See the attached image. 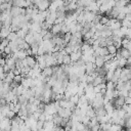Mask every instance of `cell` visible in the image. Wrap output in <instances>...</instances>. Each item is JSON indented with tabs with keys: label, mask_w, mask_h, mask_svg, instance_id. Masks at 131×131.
Instances as JSON below:
<instances>
[{
	"label": "cell",
	"mask_w": 131,
	"mask_h": 131,
	"mask_svg": "<svg viewBox=\"0 0 131 131\" xmlns=\"http://www.w3.org/2000/svg\"><path fill=\"white\" fill-rule=\"evenodd\" d=\"M108 18H110V17H107V16H102V15H101V17H100V20H99V23H100L101 25H106V23H107Z\"/></svg>",
	"instance_id": "obj_34"
},
{
	"label": "cell",
	"mask_w": 131,
	"mask_h": 131,
	"mask_svg": "<svg viewBox=\"0 0 131 131\" xmlns=\"http://www.w3.org/2000/svg\"><path fill=\"white\" fill-rule=\"evenodd\" d=\"M17 101L21 104V105H26L28 102H29V99L24 95V94H20L17 96Z\"/></svg>",
	"instance_id": "obj_23"
},
{
	"label": "cell",
	"mask_w": 131,
	"mask_h": 131,
	"mask_svg": "<svg viewBox=\"0 0 131 131\" xmlns=\"http://www.w3.org/2000/svg\"><path fill=\"white\" fill-rule=\"evenodd\" d=\"M69 55H70L72 61H77L78 59H80V58L82 57V51H81V49H79V50H77V51L71 52Z\"/></svg>",
	"instance_id": "obj_8"
},
{
	"label": "cell",
	"mask_w": 131,
	"mask_h": 131,
	"mask_svg": "<svg viewBox=\"0 0 131 131\" xmlns=\"http://www.w3.org/2000/svg\"><path fill=\"white\" fill-rule=\"evenodd\" d=\"M128 3V1L127 0H116V3H115V6H117V7H124L126 4Z\"/></svg>",
	"instance_id": "obj_28"
},
{
	"label": "cell",
	"mask_w": 131,
	"mask_h": 131,
	"mask_svg": "<svg viewBox=\"0 0 131 131\" xmlns=\"http://www.w3.org/2000/svg\"><path fill=\"white\" fill-rule=\"evenodd\" d=\"M14 116H15V113H14L12 110H10V111H9V112L6 114V117H7V118H9L10 120H11V119H12Z\"/></svg>",
	"instance_id": "obj_35"
},
{
	"label": "cell",
	"mask_w": 131,
	"mask_h": 131,
	"mask_svg": "<svg viewBox=\"0 0 131 131\" xmlns=\"http://www.w3.org/2000/svg\"><path fill=\"white\" fill-rule=\"evenodd\" d=\"M26 107H27V110H28L29 114H33L35 111H37L38 105H37V104H35V103H33V102H28V103L26 104Z\"/></svg>",
	"instance_id": "obj_20"
},
{
	"label": "cell",
	"mask_w": 131,
	"mask_h": 131,
	"mask_svg": "<svg viewBox=\"0 0 131 131\" xmlns=\"http://www.w3.org/2000/svg\"><path fill=\"white\" fill-rule=\"evenodd\" d=\"M57 115L60 116L61 118H70L72 115V111L69 107H59L57 110Z\"/></svg>",
	"instance_id": "obj_2"
},
{
	"label": "cell",
	"mask_w": 131,
	"mask_h": 131,
	"mask_svg": "<svg viewBox=\"0 0 131 131\" xmlns=\"http://www.w3.org/2000/svg\"><path fill=\"white\" fill-rule=\"evenodd\" d=\"M16 38H17V34H16V32H14V31H10V33H9L8 36H7V40H8V41H15Z\"/></svg>",
	"instance_id": "obj_25"
},
{
	"label": "cell",
	"mask_w": 131,
	"mask_h": 131,
	"mask_svg": "<svg viewBox=\"0 0 131 131\" xmlns=\"http://www.w3.org/2000/svg\"><path fill=\"white\" fill-rule=\"evenodd\" d=\"M4 63H5V58L2 57V56H0V66H3Z\"/></svg>",
	"instance_id": "obj_40"
},
{
	"label": "cell",
	"mask_w": 131,
	"mask_h": 131,
	"mask_svg": "<svg viewBox=\"0 0 131 131\" xmlns=\"http://www.w3.org/2000/svg\"><path fill=\"white\" fill-rule=\"evenodd\" d=\"M17 116H18V117H20V118H21V119H24V120L29 116V112H28V110H27L26 105H21V106H20L19 111L17 112Z\"/></svg>",
	"instance_id": "obj_11"
},
{
	"label": "cell",
	"mask_w": 131,
	"mask_h": 131,
	"mask_svg": "<svg viewBox=\"0 0 131 131\" xmlns=\"http://www.w3.org/2000/svg\"><path fill=\"white\" fill-rule=\"evenodd\" d=\"M14 73L12 72V71H9L8 73H6L5 74V77H4V79H3V81L4 82H6V83H11L12 81H13V78H14Z\"/></svg>",
	"instance_id": "obj_17"
},
{
	"label": "cell",
	"mask_w": 131,
	"mask_h": 131,
	"mask_svg": "<svg viewBox=\"0 0 131 131\" xmlns=\"http://www.w3.org/2000/svg\"><path fill=\"white\" fill-rule=\"evenodd\" d=\"M52 37H53V34L48 31V32L43 36V40H50V39H52Z\"/></svg>",
	"instance_id": "obj_33"
},
{
	"label": "cell",
	"mask_w": 131,
	"mask_h": 131,
	"mask_svg": "<svg viewBox=\"0 0 131 131\" xmlns=\"http://www.w3.org/2000/svg\"><path fill=\"white\" fill-rule=\"evenodd\" d=\"M121 25L124 26V27H126V28H128V29L131 28V21L128 20V19H126V18H124V19L121 21Z\"/></svg>",
	"instance_id": "obj_31"
},
{
	"label": "cell",
	"mask_w": 131,
	"mask_h": 131,
	"mask_svg": "<svg viewBox=\"0 0 131 131\" xmlns=\"http://www.w3.org/2000/svg\"><path fill=\"white\" fill-rule=\"evenodd\" d=\"M41 74H42L44 77H51L52 74H53V69H52V67H45V68L41 71Z\"/></svg>",
	"instance_id": "obj_14"
},
{
	"label": "cell",
	"mask_w": 131,
	"mask_h": 131,
	"mask_svg": "<svg viewBox=\"0 0 131 131\" xmlns=\"http://www.w3.org/2000/svg\"><path fill=\"white\" fill-rule=\"evenodd\" d=\"M0 128H1V130H10L11 129V120L7 117L2 119L0 122Z\"/></svg>",
	"instance_id": "obj_3"
},
{
	"label": "cell",
	"mask_w": 131,
	"mask_h": 131,
	"mask_svg": "<svg viewBox=\"0 0 131 131\" xmlns=\"http://www.w3.org/2000/svg\"><path fill=\"white\" fill-rule=\"evenodd\" d=\"M84 9L86 10H90V11H93V12H98L99 11V5L96 3V1H92L88 6H86Z\"/></svg>",
	"instance_id": "obj_7"
},
{
	"label": "cell",
	"mask_w": 131,
	"mask_h": 131,
	"mask_svg": "<svg viewBox=\"0 0 131 131\" xmlns=\"http://www.w3.org/2000/svg\"><path fill=\"white\" fill-rule=\"evenodd\" d=\"M71 62H72V60H71L70 55H69V54H66V55H64V57H63L62 63H64V64H70Z\"/></svg>",
	"instance_id": "obj_32"
},
{
	"label": "cell",
	"mask_w": 131,
	"mask_h": 131,
	"mask_svg": "<svg viewBox=\"0 0 131 131\" xmlns=\"http://www.w3.org/2000/svg\"><path fill=\"white\" fill-rule=\"evenodd\" d=\"M121 26H122V25H121V21L117 19V20H116V21H115V23H114L110 28H111L112 30H116V29H120V28H121Z\"/></svg>",
	"instance_id": "obj_30"
},
{
	"label": "cell",
	"mask_w": 131,
	"mask_h": 131,
	"mask_svg": "<svg viewBox=\"0 0 131 131\" xmlns=\"http://www.w3.org/2000/svg\"><path fill=\"white\" fill-rule=\"evenodd\" d=\"M86 115H87L89 118H92V117L95 116V111H94V108H93L91 105H88V106H87V108H86Z\"/></svg>",
	"instance_id": "obj_24"
},
{
	"label": "cell",
	"mask_w": 131,
	"mask_h": 131,
	"mask_svg": "<svg viewBox=\"0 0 131 131\" xmlns=\"http://www.w3.org/2000/svg\"><path fill=\"white\" fill-rule=\"evenodd\" d=\"M128 96H129V97H131V90H129V91H128Z\"/></svg>",
	"instance_id": "obj_41"
},
{
	"label": "cell",
	"mask_w": 131,
	"mask_h": 131,
	"mask_svg": "<svg viewBox=\"0 0 131 131\" xmlns=\"http://www.w3.org/2000/svg\"><path fill=\"white\" fill-rule=\"evenodd\" d=\"M9 12H10V15L13 17V16H17L19 14H26V9H24V7H19V6H11V8L9 9Z\"/></svg>",
	"instance_id": "obj_1"
},
{
	"label": "cell",
	"mask_w": 131,
	"mask_h": 131,
	"mask_svg": "<svg viewBox=\"0 0 131 131\" xmlns=\"http://www.w3.org/2000/svg\"><path fill=\"white\" fill-rule=\"evenodd\" d=\"M94 111H95V116H97V117H102V116L107 115L106 110L104 108V106H103V105H102V106H99V107L94 108Z\"/></svg>",
	"instance_id": "obj_16"
},
{
	"label": "cell",
	"mask_w": 131,
	"mask_h": 131,
	"mask_svg": "<svg viewBox=\"0 0 131 131\" xmlns=\"http://www.w3.org/2000/svg\"><path fill=\"white\" fill-rule=\"evenodd\" d=\"M8 46L10 47L12 53L16 52V51L19 49V48H18V45H17V43H16L15 41H9V42H8Z\"/></svg>",
	"instance_id": "obj_22"
},
{
	"label": "cell",
	"mask_w": 131,
	"mask_h": 131,
	"mask_svg": "<svg viewBox=\"0 0 131 131\" xmlns=\"http://www.w3.org/2000/svg\"><path fill=\"white\" fill-rule=\"evenodd\" d=\"M2 84H3V80H2V79H0V86H1Z\"/></svg>",
	"instance_id": "obj_42"
},
{
	"label": "cell",
	"mask_w": 131,
	"mask_h": 131,
	"mask_svg": "<svg viewBox=\"0 0 131 131\" xmlns=\"http://www.w3.org/2000/svg\"><path fill=\"white\" fill-rule=\"evenodd\" d=\"M56 11H49L45 17V20L47 23H49L50 25H53L55 23V19H56Z\"/></svg>",
	"instance_id": "obj_5"
},
{
	"label": "cell",
	"mask_w": 131,
	"mask_h": 131,
	"mask_svg": "<svg viewBox=\"0 0 131 131\" xmlns=\"http://www.w3.org/2000/svg\"><path fill=\"white\" fill-rule=\"evenodd\" d=\"M4 77H5V72H4V70H3V67L0 66V79L3 80Z\"/></svg>",
	"instance_id": "obj_37"
},
{
	"label": "cell",
	"mask_w": 131,
	"mask_h": 131,
	"mask_svg": "<svg viewBox=\"0 0 131 131\" xmlns=\"http://www.w3.org/2000/svg\"><path fill=\"white\" fill-rule=\"evenodd\" d=\"M43 124H44V122H43V121L38 120V121H37V130L43 129Z\"/></svg>",
	"instance_id": "obj_36"
},
{
	"label": "cell",
	"mask_w": 131,
	"mask_h": 131,
	"mask_svg": "<svg viewBox=\"0 0 131 131\" xmlns=\"http://www.w3.org/2000/svg\"><path fill=\"white\" fill-rule=\"evenodd\" d=\"M49 5H50V1L49 0H41L40 3L37 5V8L39 10H47Z\"/></svg>",
	"instance_id": "obj_10"
},
{
	"label": "cell",
	"mask_w": 131,
	"mask_h": 131,
	"mask_svg": "<svg viewBox=\"0 0 131 131\" xmlns=\"http://www.w3.org/2000/svg\"><path fill=\"white\" fill-rule=\"evenodd\" d=\"M25 41H26L27 43H29L30 46H31V44H33L34 42H37V41L34 39L33 33H31V32H28V33L26 34V36H25Z\"/></svg>",
	"instance_id": "obj_19"
},
{
	"label": "cell",
	"mask_w": 131,
	"mask_h": 131,
	"mask_svg": "<svg viewBox=\"0 0 131 131\" xmlns=\"http://www.w3.org/2000/svg\"><path fill=\"white\" fill-rule=\"evenodd\" d=\"M0 38H1V37H0Z\"/></svg>",
	"instance_id": "obj_43"
},
{
	"label": "cell",
	"mask_w": 131,
	"mask_h": 131,
	"mask_svg": "<svg viewBox=\"0 0 131 131\" xmlns=\"http://www.w3.org/2000/svg\"><path fill=\"white\" fill-rule=\"evenodd\" d=\"M25 61H26V63H27V66H29V67H31V68H33L35 64H36V58L35 57H33V55H27L26 57H25Z\"/></svg>",
	"instance_id": "obj_12"
},
{
	"label": "cell",
	"mask_w": 131,
	"mask_h": 131,
	"mask_svg": "<svg viewBox=\"0 0 131 131\" xmlns=\"http://www.w3.org/2000/svg\"><path fill=\"white\" fill-rule=\"evenodd\" d=\"M106 48H107V51H108V53L110 54H113V55H115L116 54V52H117V47L114 45V44H111V45H107L106 46Z\"/></svg>",
	"instance_id": "obj_26"
},
{
	"label": "cell",
	"mask_w": 131,
	"mask_h": 131,
	"mask_svg": "<svg viewBox=\"0 0 131 131\" xmlns=\"http://www.w3.org/2000/svg\"><path fill=\"white\" fill-rule=\"evenodd\" d=\"M53 127H54V123L52 120L45 121L43 124V130H53Z\"/></svg>",
	"instance_id": "obj_21"
},
{
	"label": "cell",
	"mask_w": 131,
	"mask_h": 131,
	"mask_svg": "<svg viewBox=\"0 0 131 131\" xmlns=\"http://www.w3.org/2000/svg\"><path fill=\"white\" fill-rule=\"evenodd\" d=\"M50 32L53 34V35H58L60 32H61V24H57V23H54L51 28H50Z\"/></svg>",
	"instance_id": "obj_9"
},
{
	"label": "cell",
	"mask_w": 131,
	"mask_h": 131,
	"mask_svg": "<svg viewBox=\"0 0 131 131\" xmlns=\"http://www.w3.org/2000/svg\"><path fill=\"white\" fill-rule=\"evenodd\" d=\"M104 62H105V60H104L103 56H101V55H97V56H95L94 64H95L96 68H101V67L104 64Z\"/></svg>",
	"instance_id": "obj_13"
},
{
	"label": "cell",
	"mask_w": 131,
	"mask_h": 131,
	"mask_svg": "<svg viewBox=\"0 0 131 131\" xmlns=\"http://www.w3.org/2000/svg\"><path fill=\"white\" fill-rule=\"evenodd\" d=\"M95 64L94 62H91V61H86L85 62V73L88 74V75H92L94 72H95Z\"/></svg>",
	"instance_id": "obj_4"
},
{
	"label": "cell",
	"mask_w": 131,
	"mask_h": 131,
	"mask_svg": "<svg viewBox=\"0 0 131 131\" xmlns=\"http://www.w3.org/2000/svg\"><path fill=\"white\" fill-rule=\"evenodd\" d=\"M125 103H126V104H130V103H131V97H129L128 95L125 96Z\"/></svg>",
	"instance_id": "obj_38"
},
{
	"label": "cell",
	"mask_w": 131,
	"mask_h": 131,
	"mask_svg": "<svg viewBox=\"0 0 131 131\" xmlns=\"http://www.w3.org/2000/svg\"><path fill=\"white\" fill-rule=\"evenodd\" d=\"M103 82H105L104 77H103V76H99V75H97V76H95V77L93 78L92 85H93V86H97V85H99L100 83H103Z\"/></svg>",
	"instance_id": "obj_15"
},
{
	"label": "cell",
	"mask_w": 131,
	"mask_h": 131,
	"mask_svg": "<svg viewBox=\"0 0 131 131\" xmlns=\"http://www.w3.org/2000/svg\"><path fill=\"white\" fill-rule=\"evenodd\" d=\"M118 60V66H119V68H124L125 66H126V63H127V60H126V58H124V57H121V58H119V59H117Z\"/></svg>",
	"instance_id": "obj_29"
},
{
	"label": "cell",
	"mask_w": 131,
	"mask_h": 131,
	"mask_svg": "<svg viewBox=\"0 0 131 131\" xmlns=\"http://www.w3.org/2000/svg\"><path fill=\"white\" fill-rule=\"evenodd\" d=\"M10 31H11L10 26H5V25H3V26L0 28V37H1L2 39H3V38H7L8 34L10 33Z\"/></svg>",
	"instance_id": "obj_6"
},
{
	"label": "cell",
	"mask_w": 131,
	"mask_h": 131,
	"mask_svg": "<svg viewBox=\"0 0 131 131\" xmlns=\"http://www.w3.org/2000/svg\"><path fill=\"white\" fill-rule=\"evenodd\" d=\"M105 89H108V90L116 89V83H114L113 81H107V82H105Z\"/></svg>",
	"instance_id": "obj_27"
},
{
	"label": "cell",
	"mask_w": 131,
	"mask_h": 131,
	"mask_svg": "<svg viewBox=\"0 0 131 131\" xmlns=\"http://www.w3.org/2000/svg\"><path fill=\"white\" fill-rule=\"evenodd\" d=\"M118 49H119L118 51L121 53L122 57H124V58H126V59L131 55V52H130L127 48H125V47H120V48H118Z\"/></svg>",
	"instance_id": "obj_18"
},
{
	"label": "cell",
	"mask_w": 131,
	"mask_h": 131,
	"mask_svg": "<svg viewBox=\"0 0 131 131\" xmlns=\"http://www.w3.org/2000/svg\"><path fill=\"white\" fill-rule=\"evenodd\" d=\"M125 18L131 21V12H129V13H126V14H125Z\"/></svg>",
	"instance_id": "obj_39"
}]
</instances>
